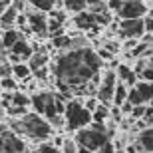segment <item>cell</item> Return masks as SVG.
I'll use <instances>...</instances> for the list:
<instances>
[{"instance_id": "obj_39", "label": "cell", "mask_w": 153, "mask_h": 153, "mask_svg": "<svg viewBox=\"0 0 153 153\" xmlns=\"http://www.w3.org/2000/svg\"><path fill=\"white\" fill-rule=\"evenodd\" d=\"M105 50H109L115 56V52L119 50V44H117V42H109V44H105Z\"/></svg>"}, {"instance_id": "obj_22", "label": "cell", "mask_w": 153, "mask_h": 153, "mask_svg": "<svg viewBox=\"0 0 153 153\" xmlns=\"http://www.w3.org/2000/svg\"><path fill=\"white\" fill-rule=\"evenodd\" d=\"M64 8H66L68 12L79 14V12H85L88 2H85V0H64Z\"/></svg>"}, {"instance_id": "obj_41", "label": "cell", "mask_w": 153, "mask_h": 153, "mask_svg": "<svg viewBox=\"0 0 153 153\" xmlns=\"http://www.w3.org/2000/svg\"><path fill=\"white\" fill-rule=\"evenodd\" d=\"M78 147H79V145H78ZM78 153H94V151H90V149H85V147H79Z\"/></svg>"}, {"instance_id": "obj_4", "label": "cell", "mask_w": 153, "mask_h": 153, "mask_svg": "<svg viewBox=\"0 0 153 153\" xmlns=\"http://www.w3.org/2000/svg\"><path fill=\"white\" fill-rule=\"evenodd\" d=\"M64 119H66V127L70 131H78V129H84V127H88L91 123V114L79 102L72 100V102L66 103Z\"/></svg>"}, {"instance_id": "obj_26", "label": "cell", "mask_w": 153, "mask_h": 153, "mask_svg": "<svg viewBox=\"0 0 153 153\" xmlns=\"http://www.w3.org/2000/svg\"><path fill=\"white\" fill-rule=\"evenodd\" d=\"M139 79H145V82H153V58H145V66L141 70V76Z\"/></svg>"}, {"instance_id": "obj_33", "label": "cell", "mask_w": 153, "mask_h": 153, "mask_svg": "<svg viewBox=\"0 0 153 153\" xmlns=\"http://www.w3.org/2000/svg\"><path fill=\"white\" fill-rule=\"evenodd\" d=\"M96 54H97V58H100V60H108V62L111 60V58H114V54H111L109 50H105V48H100Z\"/></svg>"}, {"instance_id": "obj_24", "label": "cell", "mask_w": 153, "mask_h": 153, "mask_svg": "<svg viewBox=\"0 0 153 153\" xmlns=\"http://www.w3.org/2000/svg\"><path fill=\"white\" fill-rule=\"evenodd\" d=\"M10 103L12 105H18V108H26L32 103V97H28L26 94H20V91H14L10 96Z\"/></svg>"}, {"instance_id": "obj_7", "label": "cell", "mask_w": 153, "mask_h": 153, "mask_svg": "<svg viewBox=\"0 0 153 153\" xmlns=\"http://www.w3.org/2000/svg\"><path fill=\"white\" fill-rule=\"evenodd\" d=\"M115 79H117V76H115L114 70H108V72L103 74L102 82H100V85H97V94H96V97L100 100V103H103V105H109V103H111L115 84H117Z\"/></svg>"}, {"instance_id": "obj_25", "label": "cell", "mask_w": 153, "mask_h": 153, "mask_svg": "<svg viewBox=\"0 0 153 153\" xmlns=\"http://www.w3.org/2000/svg\"><path fill=\"white\" fill-rule=\"evenodd\" d=\"M70 44H72V38L66 34H60V36H54L52 38V46L54 48H58V50H70Z\"/></svg>"}, {"instance_id": "obj_10", "label": "cell", "mask_w": 153, "mask_h": 153, "mask_svg": "<svg viewBox=\"0 0 153 153\" xmlns=\"http://www.w3.org/2000/svg\"><path fill=\"white\" fill-rule=\"evenodd\" d=\"M26 16H28V30H32V32L38 34V36L48 34V18H46L44 12L32 10V12H28Z\"/></svg>"}, {"instance_id": "obj_21", "label": "cell", "mask_w": 153, "mask_h": 153, "mask_svg": "<svg viewBox=\"0 0 153 153\" xmlns=\"http://www.w3.org/2000/svg\"><path fill=\"white\" fill-rule=\"evenodd\" d=\"M16 18H18V12L14 10V8H6L4 10V14H2V16H0V26H2V28L4 30H10L12 26H14V24H16Z\"/></svg>"}, {"instance_id": "obj_23", "label": "cell", "mask_w": 153, "mask_h": 153, "mask_svg": "<svg viewBox=\"0 0 153 153\" xmlns=\"http://www.w3.org/2000/svg\"><path fill=\"white\" fill-rule=\"evenodd\" d=\"M105 119H109V108H108V105H103V103H100V105L96 108V111L91 114V121L103 123Z\"/></svg>"}, {"instance_id": "obj_43", "label": "cell", "mask_w": 153, "mask_h": 153, "mask_svg": "<svg viewBox=\"0 0 153 153\" xmlns=\"http://www.w3.org/2000/svg\"><path fill=\"white\" fill-rule=\"evenodd\" d=\"M147 16H149V18H153V10H151V12H149V14H147Z\"/></svg>"}, {"instance_id": "obj_30", "label": "cell", "mask_w": 153, "mask_h": 153, "mask_svg": "<svg viewBox=\"0 0 153 153\" xmlns=\"http://www.w3.org/2000/svg\"><path fill=\"white\" fill-rule=\"evenodd\" d=\"M12 76V64H8L4 60V62H0V79L2 78H10Z\"/></svg>"}, {"instance_id": "obj_28", "label": "cell", "mask_w": 153, "mask_h": 153, "mask_svg": "<svg viewBox=\"0 0 153 153\" xmlns=\"http://www.w3.org/2000/svg\"><path fill=\"white\" fill-rule=\"evenodd\" d=\"M78 143H76V139H66L64 141V145L60 147V153H78Z\"/></svg>"}, {"instance_id": "obj_42", "label": "cell", "mask_w": 153, "mask_h": 153, "mask_svg": "<svg viewBox=\"0 0 153 153\" xmlns=\"http://www.w3.org/2000/svg\"><path fill=\"white\" fill-rule=\"evenodd\" d=\"M26 153H38V149H30V151L26 149Z\"/></svg>"}, {"instance_id": "obj_2", "label": "cell", "mask_w": 153, "mask_h": 153, "mask_svg": "<svg viewBox=\"0 0 153 153\" xmlns=\"http://www.w3.org/2000/svg\"><path fill=\"white\" fill-rule=\"evenodd\" d=\"M10 131H14L16 135L34 139V141H44L52 135V125L46 119H42L38 114H26L20 119H12Z\"/></svg>"}, {"instance_id": "obj_40", "label": "cell", "mask_w": 153, "mask_h": 153, "mask_svg": "<svg viewBox=\"0 0 153 153\" xmlns=\"http://www.w3.org/2000/svg\"><path fill=\"white\" fill-rule=\"evenodd\" d=\"M6 56H4V46H2V40H0V62H4Z\"/></svg>"}, {"instance_id": "obj_34", "label": "cell", "mask_w": 153, "mask_h": 153, "mask_svg": "<svg viewBox=\"0 0 153 153\" xmlns=\"http://www.w3.org/2000/svg\"><path fill=\"white\" fill-rule=\"evenodd\" d=\"M96 153H115V147H114V143H111V141H108V143H103Z\"/></svg>"}, {"instance_id": "obj_5", "label": "cell", "mask_w": 153, "mask_h": 153, "mask_svg": "<svg viewBox=\"0 0 153 153\" xmlns=\"http://www.w3.org/2000/svg\"><path fill=\"white\" fill-rule=\"evenodd\" d=\"M153 100V82L139 79L127 94V102L131 105H147V102Z\"/></svg>"}, {"instance_id": "obj_36", "label": "cell", "mask_w": 153, "mask_h": 153, "mask_svg": "<svg viewBox=\"0 0 153 153\" xmlns=\"http://www.w3.org/2000/svg\"><path fill=\"white\" fill-rule=\"evenodd\" d=\"M32 74H34L36 78H40V79H46V78H48V68H46V66H44V68L36 70V72H32Z\"/></svg>"}, {"instance_id": "obj_8", "label": "cell", "mask_w": 153, "mask_h": 153, "mask_svg": "<svg viewBox=\"0 0 153 153\" xmlns=\"http://www.w3.org/2000/svg\"><path fill=\"white\" fill-rule=\"evenodd\" d=\"M145 12H147V8L141 0H123L117 14L121 20H135V18H143Z\"/></svg>"}, {"instance_id": "obj_13", "label": "cell", "mask_w": 153, "mask_h": 153, "mask_svg": "<svg viewBox=\"0 0 153 153\" xmlns=\"http://www.w3.org/2000/svg\"><path fill=\"white\" fill-rule=\"evenodd\" d=\"M10 54L18 56L20 60H22V62H24V60L28 62V60H30V56H32L34 52H32V46H30L28 42H26V38L22 36V38H20V40L16 42V44H14V46L10 48Z\"/></svg>"}, {"instance_id": "obj_35", "label": "cell", "mask_w": 153, "mask_h": 153, "mask_svg": "<svg viewBox=\"0 0 153 153\" xmlns=\"http://www.w3.org/2000/svg\"><path fill=\"white\" fill-rule=\"evenodd\" d=\"M121 4H123V0H108V10L111 8V10L117 12L119 8H121Z\"/></svg>"}, {"instance_id": "obj_14", "label": "cell", "mask_w": 153, "mask_h": 153, "mask_svg": "<svg viewBox=\"0 0 153 153\" xmlns=\"http://www.w3.org/2000/svg\"><path fill=\"white\" fill-rule=\"evenodd\" d=\"M74 24H76V28H78V30H94L97 26V24H96V16H94L91 12H88V10L76 14Z\"/></svg>"}, {"instance_id": "obj_29", "label": "cell", "mask_w": 153, "mask_h": 153, "mask_svg": "<svg viewBox=\"0 0 153 153\" xmlns=\"http://www.w3.org/2000/svg\"><path fill=\"white\" fill-rule=\"evenodd\" d=\"M97 105H100V100H97L96 96H90V97H88V100H85V105H84V108L88 109L90 114H94V111H96V108H97Z\"/></svg>"}, {"instance_id": "obj_38", "label": "cell", "mask_w": 153, "mask_h": 153, "mask_svg": "<svg viewBox=\"0 0 153 153\" xmlns=\"http://www.w3.org/2000/svg\"><path fill=\"white\" fill-rule=\"evenodd\" d=\"M12 6V0H0V16L4 14V10L6 8H10Z\"/></svg>"}, {"instance_id": "obj_27", "label": "cell", "mask_w": 153, "mask_h": 153, "mask_svg": "<svg viewBox=\"0 0 153 153\" xmlns=\"http://www.w3.org/2000/svg\"><path fill=\"white\" fill-rule=\"evenodd\" d=\"M0 88H2V90L4 91H12V94H14V91H16V88H18V82L14 78H2L0 79Z\"/></svg>"}, {"instance_id": "obj_12", "label": "cell", "mask_w": 153, "mask_h": 153, "mask_svg": "<svg viewBox=\"0 0 153 153\" xmlns=\"http://www.w3.org/2000/svg\"><path fill=\"white\" fill-rule=\"evenodd\" d=\"M54 102V96L50 91H44V94H36L32 97V105H34V114L38 115H44V111L48 109V105Z\"/></svg>"}, {"instance_id": "obj_31", "label": "cell", "mask_w": 153, "mask_h": 153, "mask_svg": "<svg viewBox=\"0 0 153 153\" xmlns=\"http://www.w3.org/2000/svg\"><path fill=\"white\" fill-rule=\"evenodd\" d=\"M38 153H60V149H56L52 143H42L38 147Z\"/></svg>"}, {"instance_id": "obj_6", "label": "cell", "mask_w": 153, "mask_h": 153, "mask_svg": "<svg viewBox=\"0 0 153 153\" xmlns=\"http://www.w3.org/2000/svg\"><path fill=\"white\" fill-rule=\"evenodd\" d=\"M0 153H26V143L8 127L0 129Z\"/></svg>"}, {"instance_id": "obj_1", "label": "cell", "mask_w": 153, "mask_h": 153, "mask_svg": "<svg viewBox=\"0 0 153 153\" xmlns=\"http://www.w3.org/2000/svg\"><path fill=\"white\" fill-rule=\"evenodd\" d=\"M102 68V60L91 48L84 50H70L56 60L54 64V74L58 82L70 85V88H78V85L88 84L94 74H97Z\"/></svg>"}, {"instance_id": "obj_19", "label": "cell", "mask_w": 153, "mask_h": 153, "mask_svg": "<svg viewBox=\"0 0 153 153\" xmlns=\"http://www.w3.org/2000/svg\"><path fill=\"white\" fill-rule=\"evenodd\" d=\"M48 60H50V56H48L46 52H36V54H32V56H30V60L26 64L30 66V70H32V72H36V70L44 68L46 64H48Z\"/></svg>"}, {"instance_id": "obj_16", "label": "cell", "mask_w": 153, "mask_h": 153, "mask_svg": "<svg viewBox=\"0 0 153 153\" xmlns=\"http://www.w3.org/2000/svg\"><path fill=\"white\" fill-rule=\"evenodd\" d=\"M32 8H38L40 12H50V10H60V0H26Z\"/></svg>"}, {"instance_id": "obj_17", "label": "cell", "mask_w": 153, "mask_h": 153, "mask_svg": "<svg viewBox=\"0 0 153 153\" xmlns=\"http://www.w3.org/2000/svg\"><path fill=\"white\" fill-rule=\"evenodd\" d=\"M32 76V70L26 62H20V64H14L12 66V78L16 82H26V79Z\"/></svg>"}, {"instance_id": "obj_3", "label": "cell", "mask_w": 153, "mask_h": 153, "mask_svg": "<svg viewBox=\"0 0 153 153\" xmlns=\"http://www.w3.org/2000/svg\"><path fill=\"white\" fill-rule=\"evenodd\" d=\"M108 141H109V133L105 131L103 123H97V121H91L88 127L76 131V143L79 147H85L94 153Z\"/></svg>"}, {"instance_id": "obj_20", "label": "cell", "mask_w": 153, "mask_h": 153, "mask_svg": "<svg viewBox=\"0 0 153 153\" xmlns=\"http://www.w3.org/2000/svg\"><path fill=\"white\" fill-rule=\"evenodd\" d=\"M20 38H22V34H20L16 28H10V30H4V36H2L0 40H2V46H4V50H10V48L16 44Z\"/></svg>"}, {"instance_id": "obj_15", "label": "cell", "mask_w": 153, "mask_h": 153, "mask_svg": "<svg viewBox=\"0 0 153 153\" xmlns=\"http://www.w3.org/2000/svg\"><path fill=\"white\" fill-rule=\"evenodd\" d=\"M115 76H117L119 79H121V84H125V85H133L139 82L137 79V76H135V72L129 68V66H125V64H121V66H117V72H115Z\"/></svg>"}, {"instance_id": "obj_37", "label": "cell", "mask_w": 153, "mask_h": 153, "mask_svg": "<svg viewBox=\"0 0 153 153\" xmlns=\"http://www.w3.org/2000/svg\"><path fill=\"white\" fill-rule=\"evenodd\" d=\"M143 26H145V30H147V34H153V18H145L143 20Z\"/></svg>"}, {"instance_id": "obj_32", "label": "cell", "mask_w": 153, "mask_h": 153, "mask_svg": "<svg viewBox=\"0 0 153 153\" xmlns=\"http://www.w3.org/2000/svg\"><path fill=\"white\" fill-rule=\"evenodd\" d=\"M8 114H10V115H20V117H24V115H26V108H18V105H8Z\"/></svg>"}, {"instance_id": "obj_18", "label": "cell", "mask_w": 153, "mask_h": 153, "mask_svg": "<svg viewBox=\"0 0 153 153\" xmlns=\"http://www.w3.org/2000/svg\"><path fill=\"white\" fill-rule=\"evenodd\" d=\"M127 94H129V88L125 84H121V82H117V84H115V90H114V100H111V103H115V108H121V105L127 102Z\"/></svg>"}, {"instance_id": "obj_11", "label": "cell", "mask_w": 153, "mask_h": 153, "mask_svg": "<svg viewBox=\"0 0 153 153\" xmlns=\"http://www.w3.org/2000/svg\"><path fill=\"white\" fill-rule=\"evenodd\" d=\"M135 147H137V151H141V153H153V127H145L139 133Z\"/></svg>"}, {"instance_id": "obj_9", "label": "cell", "mask_w": 153, "mask_h": 153, "mask_svg": "<svg viewBox=\"0 0 153 153\" xmlns=\"http://www.w3.org/2000/svg\"><path fill=\"white\" fill-rule=\"evenodd\" d=\"M143 32H145V26H143L141 18H135V20H121L119 24V34L123 38H141Z\"/></svg>"}]
</instances>
